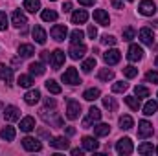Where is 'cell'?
Returning a JSON list of instances; mask_svg holds the SVG:
<instances>
[{
	"label": "cell",
	"instance_id": "cell-16",
	"mask_svg": "<svg viewBox=\"0 0 158 156\" xmlns=\"http://www.w3.org/2000/svg\"><path fill=\"white\" fill-rule=\"evenodd\" d=\"M94 20L99 24V26H109L110 24V17L105 9H96L94 11Z\"/></svg>",
	"mask_w": 158,
	"mask_h": 156
},
{
	"label": "cell",
	"instance_id": "cell-14",
	"mask_svg": "<svg viewBox=\"0 0 158 156\" xmlns=\"http://www.w3.org/2000/svg\"><path fill=\"white\" fill-rule=\"evenodd\" d=\"M40 117H42L46 123L53 125V127H61V125H63V119H61L59 116H55V112L48 114V110H40Z\"/></svg>",
	"mask_w": 158,
	"mask_h": 156
},
{
	"label": "cell",
	"instance_id": "cell-1",
	"mask_svg": "<svg viewBox=\"0 0 158 156\" xmlns=\"http://www.w3.org/2000/svg\"><path fill=\"white\" fill-rule=\"evenodd\" d=\"M81 114V105L76 99H68L66 101V117L68 119H77Z\"/></svg>",
	"mask_w": 158,
	"mask_h": 156
},
{
	"label": "cell",
	"instance_id": "cell-50",
	"mask_svg": "<svg viewBox=\"0 0 158 156\" xmlns=\"http://www.w3.org/2000/svg\"><path fill=\"white\" fill-rule=\"evenodd\" d=\"M44 105H46V109H50V107H52V109H55V105H57V103H55V99H52V97H48V99L44 101Z\"/></svg>",
	"mask_w": 158,
	"mask_h": 156
},
{
	"label": "cell",
	"instance_id": "cell-15",
	"mask_svg": "<svg viewBox=\"0 0 158 156\" xmlns=\"http://www.w3.org/2000/svg\"><path fill=\"white\" fill-rule=\"evenodd\" d=\"M22 147H24L26 151H31V153H33V151H40V149H42V143H40L39 140L28 136V138L22 140Z\"/></svg>",
	"mask_w": 158,
	"mask_h": 156
},
{
	"label": "cell",
	"instance_id": "cell-28",
	"mask_svg": "<svg viewBox=\"0 0 158 156\" xmlns=\"http://www.w3.org/2000/svg\"><path fill=\"white\" fill-rule=\"evenodd\" d=\"M24 9L30 13H37L40 9V2L39 0H24Z\"/></svg>",
	"mask_w": 158,
	"mask_h": 156
},
{
	"label": "cell",
	"instance_id": "cell-31",
	"mask_svg": "<svg viewBox=\"0 0 158 156\" xmlns=\"http://www.w3.org/2000/svg\"><path fill=\"white\" fill-rule=\"evenodd\" d=\"M156 110H158V103H156V101H153V99H151V101H147V103H145V107H143V114H145V116H153Z\"/></svg>",
	"mask_w": 158,
	"mask_h": 156
},
{
	"label": "cell",
	"instance_id": "cell-41",
	"mask_svg": "<svg viewBox=\"0 0 158 156\" xmlns=\"http://www.w3.org/2000/svg\"><path fill=\"white\" fill-rule=\"evenodd\" d=\"M134 94H136V97H149V88H145V86H136L134 88Z\"/></svg>",
	"mask_w": 158,
	"mask_h": 156
},
{
	"label": "cell",
	"instance_id": "cell-54",
	"mask_svg": "<svg viewBox=\"0 0 158 156\" xmlns=\"http://www.w3.org/2000/svg\"><path fill=\"white\" fill-rule=\"evenodd\" d=\"M112 6H114L116 9H121V7H123V4H121V2H118V0H114V2H112Z\"/></svg>",
	"mask_w": 158,
	"mask_h": 156
},
{
	"label": "cell",
	"instance_id": "cell-33",
	"mask_svg": "<svg viewBox=\"0 0 158 156\" xmlns=\"http://www.w3.org/2000/svg\"><path fill=\"white\" fill-rule=\"evenodd\" d=\"M40 17H42L44 22H53V20H57V13H55L53 9H44Z\"/></svg>",
	"mask_w": 158,
	"mask_h": 156
},
{
	"label": "cell",
	"instance_id": "cell-6",
	"mask_svg": "<svg viewBox=\"0 0 158 156\" xmlns=\"http://www.w3.org/2000/svg\"><path fill=\"white\" fill-rule=\"evenodd\" d=\"M66 33H68V30H66V26H64V24H55V26L52 28V31H50L52 39H53V40H57V42L64 40Z\"/></svg>",
	"mask_w": 158,
	"mask_h": 156
},
{
	"label": "cell",
	"instance_id": "cell-7",
	"mask_svg": "<svg viewBox=\"0 0 158 156\" xmlns=\"http://www.w3.org/2000/svg\"><path fill=\"white\" fill-rule=\"evenodd\" d=\"M119 59H121V53H119V50H116V48L107 50V51L103 53V61H105L107 64H118Z\"/></svg>",
	"mask_w": 158,
	"mask_h": 156
},
{
	"label": "cell",
	"instance_id": "cell-4",
	"mask_svg": "<svg viewBox=\"0 0 158 156\" xmlns=\"http://www.w3.org/2000/svg\"><path fill=\"white\" fill-rule=\"evenodd\" d=\"M138 11H140L142 15H145V17H153V15L156 13V4H155L153 0H142Z\"/></svg>",
	"mask_w": 158,
	"mask_h": 156
},
{
	"label": "cell",
	"instance_id": "cell-55",
	"mask_svg": "<svg viewBox=\"0 0 158 156\" xmlns=\"http://www.w3.org/2000/svg\"><path fill=\"white\" fill-rule=\"evenodd\" d=\"M63 9H64V11H70V9H72V4H70V2L63 4Z\"/></svg>",
	"mask_w": 158,
	"mask_h": 156
},
{
	"label": "cell",
	"instance_id": "cell-45",
	"mask_svg": "<svg viewBox=\"0 0 158 156\" xmlns=\"http://www.w3.org/2000/svg\"><path fill=\"white\" fill-rule=\"evenodd\" d=\"M134 35H136V31H134V28H125L123 30V40H132L134 39Z\"/></svg>",
	"mask_w": 158,
	"mask_h": 156
},
{
	"label": "cell",
	"instance_id": "cell-42",
	"mask_svg": "<svg viewBox=\"0 0 158 156\" xmlns=\"http://www.w3.org/2000/svg\"><path fill=\"white\" fill-rule=\"evenodd\" d=\"M127 88H129V84L123 83V81H118V83L112 84V92H114V94H118V92H125Z\"/></svg>",
	"mask_w": 158,
	"mask_h": 156
},
{
	"label": "cell",
	"instance_id": "cell-56",
	"mask_svg": "<svg viewBox=\"0 0 158 156\" xmlns=\"http://www.w3.org/2000/svg\"><path fill=\"white\" fill-rule=\"evenodd\" d=\"M72 154L74 156H81L83 154V151H81V149H72Z\"/></svg>",
	"mask_w": 158,
	"mask_h": 156
},
{
	"label": "cell",
	"instance_id": "cell-36",
	"mask_svg": "<svg viewBox=\"0 0 158 156\" xmlns=\"http://www.w3.org/2000/svg\"><path fill=\"white\" fill-rule=\"evenodd\" d=\"M125 103H127L132 110H138V109H140V97H136V96H127V97H125Z\"/></svg>",
	"mask_w": 158,
	"mask_h": 156
},
{
	"label": "cell",
	"instance_id": "cell-46",
	"mask_svg": "<svg viewBox=\"0 0 158 156\" xmlns=\"http://www.w3.org/2000/svg\"><path fill=\"white\" fill-rule=\"evenodd\" d=\"M7 30V17L4 11H0V31H6Z\"/></svg>",
	"mask_w": 158,
	"mask_h": 156
},
{
	"label": "cell",
	"instance_id": "cell-13",
	"mask_svg": "<svg viewBox=\"0 0 158 156\" xmlns=\"http://www.w3.org/2000/svg\"><path fill=\"white\" fill-rule=\"evenodd\" d=\"M68 53H70L72 59H81V57L86 53V46H85L83 42H76V44L70 46V51H68Z\"/></svg>",
	"mask_w": 158,
	"mask_h": 156
},
{
	"label": "cell",
	"instance_id": "cell-9",
	"mask_svg": "<svg viewBox=\"0 0 158 156\" xmlns=\"http://www.w3.org/2000/svg\"><path fill=\"white\" fill-rule=\"evenodd\" d=\"M11 20H13V26H15V28H24V26L28 24L26 15H24L22 11H19V9H15V11L11 13Z\"/></svg>",
	"mask_w": 158,
	"mask_h": 156
},
{
	"label": "cell",
	"instance_id": "cell-51",
	"mask_svg": "<svg viewBox=\"0 0 158 156\" xmlns=\"http://www.w3.org/2000/svg\"><path fill=\"white\" fill-rule=\"evenodd\" d=\"M50 57H52V53H50V51H46V50H44V51H40V59H42V61H48Z\"/></svg>",
	"mask_w": 158,
	"mask_h": 156
},
{
	"label": "cell",
	"instance_id": "cell-8",
	"mask_svg": "<svg viewBox=\"0 0 158 156\" xmlns=\"http://www.w3.org/2000/svg\"><path fill=\"white\" fill-rule=\"evenodd\" d=\"M63 81H64V83H68V84H79V83H81V79H79L77 70H76L74 66H70V68L63 74Z\"/></svg>",
	"mask_w": 158,
	"mask_h": 156
},
{
	"label": "cell",
	"instance_id": "cell-35",
	"mask_svg": "<svg viewBox=\"0 0 158 156\" xmlns=\"http://www.w3.org/2000/svg\"><path fill=\"white\" fill-rule=\"evenodd\" d=\"M103 107L109 110V112H114L118 109V103L114 101V97H103Z\"/></svg>",
	"mask_w": 158,
	"mask_h": 156
},
{
	"label": "cell",
	"instance_id": "cell-52",
	"mask_svg": "<svg viewBox=\"0 0 158 156\" xmlns=\"http://www.w3.org/2000/svg\"><path fill=\"white\" fill-rule=\"evenodd\" d=\"M81 6H94V0H79Z\"/></svg>",
	"mask_w": 158,
	"mask_h": 156
},
{
	"label": "cell",
	"instance_id": "cell-43",
	"mask_svg": "<svg viewBox=\"0 0 158 156\" xmlns=\"http://www.w3.org/2000/svg\"><path fill=\"white\" fill-rule=\"evenodd\" d=\"M70 37H72V39H70V40H72V44H76V42H83V37H85V33H83L81 30H74Z\"/></svg>",
	"mask_w": 158,
	"mask_h": 156
},
{
	"label": "cell",
	"instance_id": "cell-26",
	"mask_svg": "<svg viewBox=\"0 0 158 156\" xmlns=\"http://www.w3.org/2000/svg\"><path fill=\"white\" fill-rule=\"evenodd\" d=\"M94 134H96V136H109V134H110L109 123H99V125H96V127H94Z\"/></svg>",
	"mask_w": 158,
	"mask_h": 156
},
{
	"label": "cell",
	"instance_id": "cell-12",
	"mask_svg": "<svg viewBox=\"0 0 158 156\" xmlns=\"http://www.w3.org/2000/svg\"><path fill=\"white\" fill-rule=\"evenodd\" d=\"M138 35H140V40L143 44H147V46H153L155 44V33H153L151 28H142Z\"/></svg>",
	"mask_w": 158,
	"mask_h": 156
},
{
	"label": "cell",
	"instance_id": "cell-29",
	"mask_svg": "<svg viewBox=\"0 0 158 156\" xmlns=\"http://www.w3.org/2000/svg\"><path fill=\"white\" fill-rule=\"evenodd\" d=\"M99 96H101L99 88H88V90H85V94H83V97H85L86 101H94V99H98Z\"/></svg>",
	"mask_w": 158,
	"mask_h": 156
},
{
	"label": "cell",
	"instance_id": "cell-20",
	"mask_svg": "<svg viewBox=\"0 0 158 156\" xmlns=\"http://www.w3.org/2000/svg\"><path fill=\"white\" fill-rule=\"evenodd\" d=\"M50 145L55 147V149H68V147H70V142H68L64 136H57V138H53V140L50 142Z\"/></svg>",
	"mask_w": 158,
	"mask_h": 156
},
{
	"label": "cell",
	"instance_id": "cell-60",
	"mask_svg": "<svg viewBox=\"0 0 158 156\" xmlns=\"http://www.w3.org/2000/svg\"><path fill=\"white\" fill-rule=\"evenodd\" d=\"M129 2H132V0H129Z\"/></svg>",
	"mask_w": 158,
	"mask_h": 156
},
{
	"label": "cell",
	"instance_id": "cell-39",
	"mask_svg": "<svg viewBox=\"0 0 158 156\" xmlns=\"http://www.w3.org/2000/svg\"><path fill=\"white\" fill-rule=\"evenodd\" d=\"M81 68H83V72H86V74H88V72H92V68H96V59H94V57L86 59V61L83 63V66H81Z\"/></svg>",
	"mask_w": 158,
	"mask_h": 156
},
{
	"label": "cell",
	"instance_id": "cell-23",
	"mask_svg": "<svg viewBox=\"0 0 158 156\" xmlns=\"http://www.w3.org/2000/svg\"><path fill=\"white\" fill-rule=\"evenodd\" d=\"M33 53H35V48H33L31 44H20V46H19V55H20V57L28 59V57H31Z\"/></svg>",
	"mask_w": 158,
	"mask_h": 156
},
{
	"label": "cell",
	"instance_id": "cell-22",
	"mask_svg": "<svg viewBox=\"0 0 158 156\" xmlns=\"http://www.w3.org/2000/svg\"><path fill=\"white\" fill-rule=\"evenodd\" d=\"M31 35H33V39H35L37 44H44V42H46V31H44L40 26H35V28H33Z\"/></svg>",
	"mask_w": 158,
	"mask_h": 156
},
{
	"label": "cell",
	"instance_id": "cell-19",
	"mask_svg": "<svg viewBox=\"0 0 158 156\" xmlns=\"http://www.w3.org/2000/svg\"><path fill=\"white\" fill-rule=\"evenodd\" d=\"M0 79L6 81L7 84H11L13 83V68H9V66H6V64L0 63Z\"/></svg>",
	"mask_w": 158,
	"mask_h": 156
},
{
	"label": "cell",
	"instance_id": "cell-32",
	"mask_svg": "<svg viewBox=\"0 0 158 156\" xmlns=\"http://www.w3.org/2000/svg\"><path fill=\"white\" fill-rule=\"evenodd\" d=\"M119 127H121L123 130H129V129H132V127H134V121H132V117H131V116H121V117H119Z\"/></svg>",
	"mask_w": 158,
	"mask_h": 156
},
{
	"label": "cell",
	"instance_id": "cell-58",
	"mask_svg": "<svg viewBox=\"0 0 158 156\" xmlns=\"http://www.w3.org/2000/svg\"><path fill=\"white\" fill-rule=\"evenodd\" d=\"M156 154H158V147H156Z\"/></svg>",
	"mask_w": 158,
	"mask_h": 156
},
{
	"label": "cell",
	"instance_id": "cell-21",
	"mask_svg": "<svg viewBox=\"0 0 158 156\" xmlns=\"http://www.w3.org/2000/svg\"><path fill=\"white\" fill-rule=\"evenodd\" d=\"M35 129V119L31 116H26L22 121H20V130H24V132H31Z\"/></svg>",
	"mask_w": 158,
	"mask_h": 156
},
{
	"label": "cell",
	"instance_id": "cell-30",
	"mask_svg": "<svg viewBox=\"0 0 158 156\" xmlns=\"http://www.w3.org/2000/svg\"><path fill=\"white\" fill-rule=\"evenodd\" d=\"M44 72H46V68H44L42 63H31L30 64V74L31 76H42Z\"/></svg>",
	"mask_w": 158,
	"mask_h": 156
},
{
	"label": "cell",
	"instance_id": "cell-17",
	"mask_svg": "<svg viewBox=\"0 0 158 156\" xmlns=\"http://www.w3.org/2000/svg\"><path fill=\"white\" fill-rule=\"evenodd\" d=\"M4 117H6V121H17V119H20V110L13 105H7L4 109Z\"/></svg>",
	"mask_w": 158,
	"mask_h": 156
},
{
	"label": "cell",
	"instance_id": "cell-40",
	"mask_svg": "<svg viewBox=\"0 0 158 156\" xmlns=\"http://www.w3.org/2000/svg\"><path fill=\"white\" fill-rule=\"evenodd\" d=\"M153 143H142V145H138V153L140 154H153Z\"/></svg>",
	"mask_w": 158,
	"mask_h": 156
},
{
	"label": "cell",
	"instance_id": "cell-5",
	"mask_svg": "<svg viewBox=\"0 0 158 156\" xmlns=\"http://www.w3.org/2000/svg\"><path fill=\"white\" fill-rule=\"evenodd\" d=\"M116 151H118V154H131L132 151H134V147H132V142L129 140V138H121L116 142Z\"/></svg>",
	"mask_w": 158,
	"mask_h": 156
},
{
	"label": "cell",
	"instance_id": "cell-2",
	"mask_svg": "<svg viewBox=\"0 0 158 156\" xmlns=\"http://www.w3.org/2000/svg\"><path fill=\"white\" fill-rule=\"evenodd\" d=\"M153 123H149L147 119H142L140 123H138V138H142V140H145V138H149V136H153Z\"/></svg>",
	"mask_w": 158,
	"mask_h": 156
},
{
	"label": "cell",
	"instance_id": "cell-49",
	"mask_svg": "<svg viewBox=\"0 0 158 156\" xmlns=\"http://www.w3.org/2000/svg\"><path fill=\"white\" fill-rule=\"evenodd\" d=\"M86 33H88L90 39H96V37H98V30H96L94 26H88V31H86Z\"/></svg>",
	"mask_w": 158,
	"mask_h": 156
},
{
	"label": "cell",
	"instance_id": "cell-27",
	"mask_svg": "<svg viewBox=\"0 0 158 156\" xmlns=\"http://www.w3.org/2000/svg\"><path fill=\"white\" fill-rule=\"evenodd\" d=\"M0 138L6 140V142H13L15 140V129L13 127H4L0 130Z\"/></svg>",
	"mask_w": 158,
	"mask_h": 156
},
{
	"label": "cell",
	"instance_id": "cell-57",
	"mask_svg": "<svg viewBox=\"0 0 158 156\" xmlns=\"http://www.w3.org/2000/svg\"><path fill=\"white\" fill-rule=\"evenodd\" d=\"M156 66H158V57H156Z\"/></svg>",
	"mask_w": 158,
	"mask_h": 156
},
{
	"label": "cell",
	"instance_id": "cell-53",
	"mask_svg": "<svg viewBox=\"0 0 158 156\" xmlns=\"http://www.w3.org/2000/svg\"><path fill=\"white\" fill-rule=\"evenodd\" d=\"M66 134H68V136H74V134H76V129H74V127H68V129H66Z\"/></svg>",
	"mask_w": 158,
	"mask_h": 156
},
{
	"label": "cell",
	"instance_id": "cell-38",
	"mask_svg": "<svg viewBox=\"0 0 158 156\" xmlns=\"http://www.w3.org/2000/svg\"><path fill=\"white\" fill-rule=\"evenodd\" d=\"M98 77L101 79V81H110V79H114V72L112 70H109V68H103V70H99V74H98Z\"/></svg>",
	"mask_w": 158,
	"mask_h": 156
},
{
	"label": "cell",
	"instance_id": "cell-25",
	"mask_svg": "<svg viewBox=\"0 0 158 156\" xmlns=\"http://www.w3.org/2000/svg\"><path fill=\"white\" fill-rule=\"evenodd\" d=\"M39 99H40L39 90H30V92L24 96V101H26L28 105H35V103H39Z\"/></svg>",
	"mask_w": 158,
	"mask_h": 156
},
{
	"label": "cell",
	"instance_id": "cell-48",
	"mask_svg": "<svg viewBox=\"0 0 158 156\" xmlns=\"http://www.w3.org/2000/svg\"><path fill=\"white\" fill-rule=\"evenodd\" d=\"M145 79H147L149 83H155V84H158V72H147Z\"/></svg>",
	"mask_w": 158,
	"mask_h": 156
},
{
	"label": "cell",
	"instance_id": "cell-18",
	"mask_svg": "<svg viewBox=\"0 0 158 156\" xmlns=\"http://www.w3.org/2000/svg\"><path fill=\"white\" fill-rule=\"evenodd\" d=\"M98 147H99V143H98L96 138H92V136H85V138H83V149H85V151L94 153V151H98Z\"/></svg>",
	"mask_w": 158,
	"mask_h": 156
},
{
	"label": "cell",
	"instance_id": "cell-34",
	"mask_svg": "<svg viewBox=\"0 0 158 156\" xmlns=\"http://www.w3.org/2000/svg\"><path fill=\"white\" fill-rule=\"evenodd\" d=\"M46 88H48V92H52V94H61V92H63V88H61L53 79H48V81H46Z\"/></svg>",
	"mask_w": 158,
	"mask_h": 156
},
{
	"label": "cell",
	"instance_id": "cell-24",
	"mask_svg": "<svg viewBox=\"0 0 158 156\" xmlns=\"http://www.w3.org/2000/svg\"><path fill=\"white\" fill-rule=\"evenodd\" d=\"M86 18H88V13H86L85 9H77V11L72 15V22H74V24H85Z\"/></svg>",
	"mask_w": 158,
	"mask_h": 156
},
{
	"label": "cell",
	"instance_id": "cell-44",
	"mask_svg": "<svg viewBox=\"0 0 158 156\" xmlns=\"http://www.w3.org/2000/svg\"><path fill=\"white\" fill-rule=\"evenodd\" d=\"M123 74H125V77L132 79V77L138 76V68H134V66H125V68H123Z\"/></svg>",
	"mask_w": 158,
	"mask_h": 156
},
{
	"label": "cell",
	"instance_id": "cell-37",
	"mask_svg": "<svg viewBox=\"0 0 158 156\" xmlns=\"http://www.w3.org/2000/svg\"><path fill=\"white\" fill-rule=\"evenodd\" d=\"M17 84L22 86V88H30V86L33 84V79H31V76H19Z\"/></svg>",
	"mask_w": 158,
	"mask_h": 156
},
{
	"label": "cell",
	"instance_id": "cell-10",
	"mask_svg": "<svg viewBox=\"0 0 158 156\" xmlns=\"http://www.w3.org/2000/svg\"><path fill=\"white\" fill-rule=\"evenodd\" d=\"M142 57H143V50H142V46H138V44H131L129 53H127V59L132 61V63H136V61H140Z\"/></svg>",
	"mask_w": 158,
	"mask_h": 156
},
{
	"label": "cell",
	"instance_id": "cell-47",
	"mask_svg": "<svg viewBox=\"0 0 158 156\" xmlns=\"http://www.w3.org/2000/svg\"><path fill=\"white\" fill-rule=\"evenodd\" d=\"M101 42H103V44H110V46H112V44H116V42H118V39H116L114 35H103V37H101Z\"/></svg>",
	"mask_w": 158,
	"mask_h": 156
},
{
	"label": "cell",
	"instance_id": "cell-11",
	"mask_svg": "<svg viewBox=\"0 0 158 156\" xmlns=\"http://www.w3.org/2000/svg\"><path fill=\"white\" fill-rule=\"evenodd\" d=\"M50 59H52V68H53V70H59V68L64 64V51H63V50H55Z\"/></svg>",
	"mask_w": 158,
	"mask_h": 156
},
{
	"label": "cell",
	"instance_id": "cell-3",
	"mask_svg": "<svg viewBox=\"0 0 158 156\" xmlns=\"http://www.w3.org/2000/svg\"><path fill=\"white\" fill-rule=\"evenodd\" d=\"M99 119H101V112H99V109L90 107L88 116L83 119V129H90V125H92V123H96V121H99Z\"/></svg>",
	"mask_w": 158,
	"mask_h": 156
},
{
	"label": "cell",
	"instance_id": "cell-59",
	"mask_svg": "<svg viewBox=\"0 0 158 156\" xmlns=\"http://www.w3.org/2000/svg\"><path fill=\"white\" fill-rule=\"evenodd\" d=\"M52 2H55V0H52Z\"/></svg>",
	"mask_w": 158,
	"mask_h": 156
}]
</instances>
